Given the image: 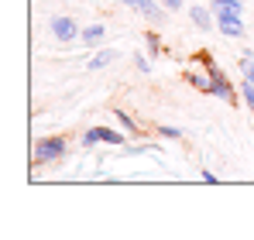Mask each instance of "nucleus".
Segmentation results:
<instances>
[{
    "label": "nucleus",
    "mask_w": 254,
    "mask_h": 240,
    "mask_svg": "<svg viewBox=\"0 0 254 240\" xmlns=\"http://www.w3.org/2000/svg\"><path fill=\"white\" fill-rule=\"evenodd\" d=\"M189 17H192V24H196V28H203V31H210V28H216V17H213V10H206L203 3L189 7Z\"/></svg>",
    "instance_id": "8"
},
{
    "label": "nucleus",
    "mask_w": 254,
    "mask_h": 240,
    "mask_svg": "<svg viewBox=\"0 0 254 240\" xmlns=\"http://www.w3.org/2000/svg\"><path fill=\"white\" fill-rule=\"evenodd\" d=\"M241 72H244V79L254 82V59L251 55H244V62H241Z\"/></svg>",
    "instance_id": "16"
},
{
    "label": "nucleus",
    "mask_w": 254,
    "mask_h": 240,
    "mask_svg": "<svg viewBox=\"0 0 254 240\" xmlns=\"http://www.w3.org/2000/svg\"><path fill=\"white\" fill-rule=\"evenodd\" d=\"M210 7H213V14H223V10H234V14H244V3H241V0H213Z\"/></svg>",
    "instance_id": "11"
},
{
    "label": "nucleus",
    "mask_w": 254,
    "mask_h": 240,
    "mask_svg": "<svg viewBox=\"0 0 254 240\" xmlns=\"http://www.w3.org/2000/svg\"><path fill=\"white\" fill-rule=\"evenodd\" d=\"M186 82L192 86V89H199V93H206V96H213V76H210V69H203V72H186Z\"/></svg>",
    "instance_id": "7"
},
{
    "label": "nucleus",
    "mask_w": 254,
    "mask_h": 240,
    "mask_svg": "<svg viewBox=\"0 0 254 240\" xmlns=\"http://www.w3.org/2000/svg\"><path fill=\"white\" fill-rule=\"evenodd\" d=\"M196 65H203V69H213L216 62H213V55H210V52H196Z\"/></svg>",
    "instance_id": "17"
},
{
    "label": "nucleus",
    "mask_w": 254,
    "mask_h": 240,
    "mask_svg": "<svg viewBox=\"0 0 254 240\" xmlns=\"http://www.w3.org/2000/svg\"><path fill=\"white\" fill-rule=\"evenodd\" d=\"M241 100L251 107V114H254V82H248V79H241Z\"/></svg>",
    "instance_id": "13"
},
{
    "label": "nucleus",
    "mask_w": 254,
    "mask_h": 240,
    "mask_svg": "<svg viewBox=\"0 0 254 240\" xmlns=\"http://www.w3.org/2000/svg\"><path fill=\"white\" fill-rule=\"evenodd\" d=\"M83 144H86V148H93V144H100V141H96V134H93V127H89V130L83 134Z\"/></svg>",
    "instance_id": "19"
},
{
    "label": "nucleus",
    "mask_w": 254,
    "mask_h": 240,
    "mask_svg": "<svg viewBox=\"0 0 254 240\" xmlns=\"http://www.w3.org/2000/svg\"><path fill=\"white\" fill-rule=\"evenodd\" d=\"M124 7H134L137 14H144L151 24H162L165 21V7H162V0H121Z\"/></svg>",
    "instance_id": "4"
},
{
    "label": "nucleus",
    "mask_w": 254,
    "mask_h": 240,
    "mask_svg": "<svg viewBox=\"0 0 254 240\" xmlns=\"http://www.w3.org/2000/svg\"><path fill=\"white\" fill-rule=\"evenodd\" d=\"M93 134H96V141L100 144H114V148H127V137L130 134H121V130H110V127H93Z\"/></svg>",
    "instance_id": "6"
},
{
    "label": "nucleus",
    "mask_w": 254,
    "mask_h": 240,
    "mask_svg": "<svg viewBox=\"0 0 254 240\" xmlns=\"http://www.w3.org/2000/svg\"><path fill=\"white\" fill-rule=\"evenodd\" d=\"M182 3H186V0H162V7H165V10H179Z\"/></svg>",
    "instance_id": "20"
},
{
    "label": "nucleus",
    "mask_w": 254,
    "mask_h": 240,
    "mask_svg": "<svg viewBox=\"0 0 254 240\" xmlns=\"http://www.w3.org/2000/svg\"><path fill=\"white\" fill-rule=\"evenodd\" d=\"M134 65H137V72H151V62H148L144 55H137V59H134Z\"/></svg>",
    "instance_id": "18"
},
{
    "label": "nucleus",
    "mask_w": 254,
    "mask_h": 240,
    "mask_svg": "<svg viewBox=\"0 0 254 240\" xmlns=\"http://www.w3.org/2000/svg\"><path fill=\"white\" fill-rule=\"evenodd\" d=\"M103 35H107V28H103V24H86V28H83V35H79V38H83L86 45H96V41L103 38Z\"/></svg>",
    "instance_id": "12"
},
{
    "label": "nucleus",
    "mask_w": 254,
    "mask_h": 240,
    "mask_svg": "<svg viewBox=\"0 0 254 240\" xmlns=\"http://www.w3.org/2000/svg\"><path fill=\"white\" fill-rule=\"evenodd\" d=\"M216 28H220L227 38H241V35H244V21H241V14H234V10L216 14Z\"/></svg>",
    "instance_id": "5"
},
{
    "label": "nucleus",
    "mask_w": 254,
    "mask_h": 240,
    "mask_svg": "<svg viewBox=\"0 0 254 240\" xmlns=\"http://www.w3.org/2000/svg\"><path fill=\"white\" fill-rule=\"evenodd\" d=\"M210 76H213V96H216V100H223V103H237V100H241V89L234 86V79H230L220 65H213Z\"/></svg>",
    "instance_id": "2"
},
{
    "label": "nucleus",
    "mask_w": 254,
    "mask_h": 240,
    "mask_svg": "<svg viewBox=\"0 0 254 240\" xmlns=\"http://www.w3.org/2000/svg\"><path fill=\"white\" fill-rule=\"evenodd\" d=\"M48 28H52V35H55V41H62V45H72V41H76L79 35H83V31L76 28V21H72V17H65V14L52 17V24H48Z\"/></svg>",
    "instance_id": "3"
},
{
    "label": "nucleus",
    "mask_w": 254,
    "mask_h": 240,
    "mask_svg": "<svg viewBox=\"0 0 254 240\" xmlns=\"http://www.w3.org/2000/svg\"><path fill=\"white\" fill-rule=\"evenodd\" d=\"M144 41H148V52H151V55H158V52H162V38H158L155 31H148V35H144Z\"/></svg>",
    "instance_id": "15"
},
{
    "label": "nucleus",
    "mask_w": 254,
    "mask_h": 240,
    "mask_svg": "<svg viewBox=\"0 0 254 240\" xmlns=\"http://www.w3.org/2000/svg\"><path fill=\"white\" fill-rule=\"evenodd\" d=\"M117 55H121L117 48H107V52H100V55H93V59L86 62V69H89V72H96V69H103V65H110V62H114Z\"/></svg>",
    "instance_id": "10"
},
{
    "label": "nucleus",
    "mask_w": 254,
    "mask_h": 240,
    "mask_svg": "<svg viewBox=\"0 0 254 240\" xmlns=\"http://www.w3.org/2000/svg\"><path fill=\"white\" fill-rule=\"evenodd\" d=\"M158 134H162L165 141H179L186 130H182V127H172V123H162V127H158Z\"/></svg>",
    "instance_id": "14"
},
{
    "label": "nucleus",
    "mask_w": 254,
    "mask_h": 240,
    "mask_svg": "<svg viewBox=\"0 0 254 240\" xmlns=\"http://www.w3.org/2000/svg\"><path fill=\"white\" fill-rule=\"evenodd\" d=\"M203 182H206V185H216V175H213V172H206V168H203Z\"/></svg>",
    "instance_id": "21"
},
{
    "label": "nucleus",
    "mask_w": 254,
    "mask_h": 240,
    "mask_svg": "<svg viewBox=\"0 0 254 240\" xmlns=\"http://www.w3.org/2000/svg\"><path fill=\"white\" fill-rule=\"evenodd\" d=\"M69 155V141L62 134H48L35 141V165H59Z\"/></svg>",
    "instance_id": "1"
},
{
    "label": "nucleus",
    "mask_w": 254,
    "mask_h": 240,
    "mask_svg": "<svg viewBox=\"0 0 254 240\" xmlns=\"http://www.w3.org/2000/svg\"><path fill=\"white\" fill-rule=\"evenodd\" d=\"M114 117H117V123H121V127H124V134H130V137H134V134H141L137 120L130 117V114L124 110V107H114Z\"/></svg>",
    "instance_id": "9"
}]
</instances>
